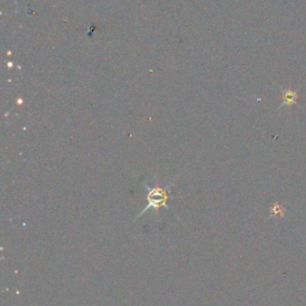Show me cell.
I'll use <instances>...</instances> for the list:
<instances>
[{
    "label": "cell",
    "mask_w": 306,
    "mask_h": 306,
    "mask_svg": "<svg viewBox=\"0 0 306 306\" xmlns=\"http://www.w3.org/2000/svg\"><path fill=\"white\" fill-rule=\"evenodd\" d=\"M144 188L147 190V206H145L144 208L141 209V212L136 215L134 220H138L139 218H141L144 215V213H146L149 209H153L156 213V217H157V221H159L161 219V214H159V211L164 207L166 209H170L168 206V200L170 198V190L171 188L174 187V182L169 183L166 187H161L159 184V178H156V184L151 187L148 185L147 183H142Z\"/></svg>",
    "instance_id": "1"
},
{
    "label": "cell",
    "mask_w": 306,
    "mask_h": 306,
    "mask_svg": "<svg viewBox=\"0 0 306 306\" xmlns=\"http://www.w3.org/2000/svg\"><path fill=\"white\" fill-rule=\"evenodd\" d=\"M298 99V94L295 91H292V90H288L284 94V104L291 105L293 103L297 102Z\"/></svg>",
    "instance_id": "2"
}]
</instances>
